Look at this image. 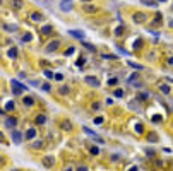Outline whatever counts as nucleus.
Wrapping results in <instances>:
<instances>
[{
    "label": "nucleus",
    "mask_w": 173,
    "mask_h": 171,
    "mask_svg": "<svg viewBox=\"0 0 173 171\" xmlns=\"http://www.w3.org/2000/svg\"><path fill=\"white\" fill-rule=\"evenodd\" d=\"M147 139H149V142H152V144H154V142H158V140H159V137H158L156 132H149V134H147Z\"/></svg>",
    "instance_id": "nucleus-25"
},
{
    "label": "nucleus",
    "mask_w": 173,
    "mask_h": 171,
    "mask_svg": "<svg viewBox=\"0 0 173 171\" xmlns=\"http://www.w3.org/2000/svg\"><path fill=\"white\" fill-rule=\"evenodd\" d=\"M123 94H125L123 89H115V91H113V96L115 98H123Z\"/></svg>",
    "instance_id": "nucleus-36"
},
{
    "label": "nucleus",
    "mask_w": 173,
    "mask_h": 171,
    "mask_svg": "<svg viewBox=\"0 0 173 171\" xmlns=\"http://www.w3.org/2000/svg\"><path fill=\"white\" fill-rule=\"evenodd\" d=\"M147 19H149V16H147L146 12H141V11H137V12H132V21L136 22V24H146Z\"/></svg>",
    "instance_id": "nucleus-3"
},
{
    "label": "nucleus",
    "mask_w": 173,
    "mask_h": 171,
    "mask_svg": "<svg viewBox=\"0 0 173 171\" xmlns=\"http://www.w3.org/2000/svg\"><path fill=\"white\" fill-rule=\"evenodd\" d=\"M89 154L91 156H100V149H98L96 145H91V147H89Z\"/></svg>",
    "instance_id": "nucleus-32"
},
{
    "label": "nucleus",
    "mask_w": 173,
    "mask_h": 171,
    "mask_svg": "<svg viewBox=\"0 0 173 171\" xmlns=\"http://www.w3.org/2000/svg\"><path fill=\"white\" fill-rule=\"evenodd\" d=\"M165 2H168V0H158V4H165Z\"/></svg>",
    "instance_id": "nucleus-52"
},
{
    "label": "nucleus",
    "mask_w": 173,
    "mask_h": 171,
    "mask_svg": "<svg viewBox=\"0 0 173 171\" xmlns=\"http://www.w3.org/2000/svg\"><path fill=\"white\" fill-rule=\"evenodd\" d=\"M75 171H89V166H88V164H79Z\"/></svg>",
    "instance_id": "nucleus-40"
},
{
    "label": "nucleus",
    "mask_w": 173,
    "mask_h": 171,
    "mask_svg": "<svg viewBox=\"0 0 173 171\" xmlns=\"http://www.w3.org/2000/svg\"><path fill=\"white\" fill-rule=\"evenodd\" d=\"M63 171H72V168H70V166H67V168H65Z\"/></svg>",
    "instance_id": "nucleus-51"
},
{
    "label": "nucleus",
    "mask_w": 173,
    "mask_h": 171,
    "mask_svg": "<svg viewBox=\"0 0 173 171\" xmlns=\"http://www.w3.org/2000/svg\"><path fill=\"white\" fill-rule=\"evenodd\" d=\"M154 57H156L154 51H149V53H147V60H154Z\"/></svg>",
    "instance_id": "nucleus-44"
},
{
    "label": "nucleus",
    "mask_w": 173,
    "mask_h": 171,
    "mask_svg": "<svg viewBox=\"0 0 173 171\" xmlns=\"http://www.w3.org/2000/svg\"><path fill=\"white\" fill-rule=\"evenodd\" d=\"M60 128H62L63 132H72L74 130V125L70 120H67V118H63L62 122H60Z\"/></svg>",
    "instance_id": "nucleus-11"
},
{
    "label": "nucleus",
    "mask_w": 173,
    "mask_h": 171,
    "mask_svg": "<svg viewBox=\"0 0 173 171\" xmlns=\"http://www.w3.org/2000/svg\"><path fill=\"white\" fill-rule=\"evenodd\" d=\"M60 46H62V41H60V39H52V41L45 46V51H46V53H53V51H58Z\"/></svg>",
    "instance_id": "nucleus-5"
},
{
    "label": "nucleus",
    "mask_w": 173,
    "mask_h": 171,
    "mask_svg": "<svg viewBox=\"0 0 173 171\" xmlns=\"http://www.w3.org/2000/svg\"><path fill=\"white\" fill-rule=\"evenodd\" d=\"M137 48H142V39L141 38H137L136 41H134V50H137Z\"/></svg>",
    "instance_id": "nucleus-37"
},
{
    "label": "nucleus",
    "mask_w": 173,
    "mask_h": 171,
    "mask_svg": "<svg viewBox=\"0 0 173 171\" xmlns=\"http://www.w3.org/2000/svg\"><path fill=\"white\" fill-rule=\"evenodd\" d=\"M55 80L62 82V80H63V75H62V74H55Z\"/></svg>",
    "instance_id": "nucleus-45"
},
{
    "label": "nucleus",
    "mask_w": 173,
    "mask_h": 171,
    "mask_svg": "<svg viewBox=\"0 0 173 171\" xmlns=\"http://www.w3.org/2000/svg\"><path fill=\"white\" fill-rule=\"evenodd\" d=\"M95 123H96V125H100V123H103V117H98V118H95Z\"/></svg>",
    "instance_id": "nucleus-49"
},
{
    "label": "nucleus",
    "mask_w": 173,
    "mask_h": 171,
    "mask_svg": "<svg viewBox=\"0 0 173 171\" xmlns=\"http://www.w3.org/2000/svg\"><path fill=\"white\" fill-rule=\"evenodd\" d=\"M41 164L45 166V168H48V169H53L55 164H57V159H55V156L46 154V156H43L41 157Z\"/></svg>",
    "instance_id": "nucleus-4"
},
{
    "label": "nucleus",
    "mask_w": 173,
    "mask_h": 171,
    "mask_svg": "<svg viewBox=\"0 0 173 171\" xmlns=\"http://www.w3.org/2000/svg\"><path fill=\"white\" fill-rule=\"evenodd\" d=\"M52 33H53V26H52V24H41V27H40V34L48 36V34H52Z\"/></svg>",
    "instance_id": "nucleus-13"
},
{
    "label": "nucleus",
    "mask_w": 173,
    "mask_h": 171,
    "mask_svg": "<svg viewBox=\"0 0 173 171\" xmlns=\"http://www.w3.org/2000/svg\"><path fill=\"white\" fill-rule=\"evenodd\" d=\"M74 51H75V50H74V46H69V48L63 51V55H65V57H69V55H72Z\"/></svg>",
    "instance_id": "nucleus-41"
},
{
    "label": "nucleus",
    "mask_w": 173,
    "mask_h": 171,
    "mask_svg": "<svg viewBox=\"0 0 173 171\" xmlns=\"http://www.w3.org/2000/svg\"><path fill=\"white\" fill-rule=\"evenodd\" d=\"M69 34H70V36H74V38H77V39H81V41L84 39V33H79L77 29H74V31H69Z\"/></svg>",
    "instance_id": "nucleus-24"
},
{
    "label": "nucleus",
    "mask_w": 173,
    "mask_h": 171,
    "mask_svg": "<svg viewBox=\"0 0 173 171\" xmlns=\"http://www.w3.org/2000/svg\"><path fill=\"white\" fill-rule=\"evenodd\" d=\"M158 89H159L163 94H170V92H171V87H170L166 82H161V84H158Z\"/></svg>",
    "instance_id": "nucleus-20"
},
{
    "label": "nucleus",
    "mask_w": 173,
    "mask_h": 171,
    "mask_svg": "<svg viewBox=\"0 0 173 171\" xmlns=\"http://www.w3.org/2000/svg\"><path fill=\"white\" fill-rule=\"evenodd\" d=\"M101 58H103V60H117L118 57L113 55V53H101Z\"/></svg>",
    "instance_id": "nucleus-26"
},
{
    "label": "nucleus",
    "mask_w": 173,
    "mask_h": 171,
    "mask_svg": "<svg viewBox=\"0 0 173 171\" xmlns=\"http://www.w3.org/2000/svg\"><path fill=\"white\" fill-rule=\"evenodd\" d=\"M43 145H45L43 139H34V140H31V149H34V151L43 149Z\"/></svg>",
    "instance_id": "nucleus-17"
},
{
    "label": "nucleus",
    "mask_w": 173,
    "mask_h": 171,
    "mask_svg": "<svg viewBox=\"0 0 173 171\" xmlns=\"http://www.w3.org/2000/svg\"><path fill=\"white\" fill-rule=\"evenodd\" d=\"M12 142H14V144H21L22 142V134L19 130H14V132H12Z\"/></svg>",
    "instance_id": "nucleus-18"
},
{
    "label": "nucleus",
    "mask_w": 173,
    "mask_h": 171,
    "mask_svg": "<svg viewBox=\"0 0 173 171\" xmlns=\"http://www.w3.org/2000/svg\"><path fill=\"white\" fill-rule=\"evenodd\" d=\"M127 64L130 65L132 69H136V70H144V65H139V64H136V62H130V60H129Z\"/></svg>",
    "instance_id": "nucleus-29"
},
{
    "label": "nucleus",
    "mask_w": 173,
    "mask_h": 171,
    "mask_svg": "<svg viewBox=\"0 0 173 171\" xmlns=\"http://www.w3.org/2000/svg\"><path fill=\"white\" fill-rule=\"evenodd\" d=\"M82 45H84V46H86L88 50H89V51H96V48H93V46H91L89 43H82Z\"/></svg>",
    "instance_id": "nucleus-43"
},
{
    "label": "nucleus",
    "mask_w": 173,
    "mask_h": 171,
    "mask_svg": "<svg viewBox=\"0 0 173 171\" xmlns=\"http://www.w3.org/2000/svg\"><path fill=\"white\" fill-rule=\"evenodd\" d=\"M11 86H12L11 89H12V94H14V96H21L22 92H26V91H27V86L21 84L19 80H12Z\"/></svg>",
    "instance_id": "nucleus-1"
},
{
    "label": "nucleus",
    "mask_w": 173,
    "mask_h": 171,
    "mask_svg": "<svg viewBox=\"0 0 173 171\" xmlns=\"http://www.w3.org/2000/svg\"><path fill=\"white\" fill-rule=\"evenodd\" d=\"M34 98L33 96H24L22 98V104H24V106H27V108H31V106H34Z\"/></svg>",
    "instance_id": "nucleus-19"
},
{
    "label": "nucleus",
    "mask_w": 173,
    "mask_h": 171,
    "mask_svg": "<svg viewBox=\"0 0 173 171\" xmlns=\"http://www.w3.org/2000/svg\"><path fill=\"white\" fill-rule=\"evenodd\" d=\"M31 39H33L31 33H24V34H22V41H24V43H29Z\"/></svg>",
    "instance_id": "nucleus-34"
},
{
    "label": "nucleus",
    "mask_w": 173,
    "mask_h": 171,
    "mask_svg": "<svg viewBox=\"0 0 173 171\" xmlns=\"http://www.w3.org/2000/svg\"><path fill=\"white\" fill-rule=\"evenodd\" d=\"M147 98H149L147 94H139V96H137V99H139V101H146Z\"/></svg>",
    "instance_id": "nucleus-42"
},
{
    "label": "nucleus",
    "mask_w": 173,
    "mask_h": 171,
    "mask_svg": "<svg viewBox=\"0 0 173 171\" xmlns=\"http://www.w3.org/2000/svg\"><path fill=\"white\" fill-rule=\"evenodd\" d=\"M24 137H26V140H34V139H38V128H36V127H29V128L26 130Z\"/></svg>",
    "instance_id": "nucleus-8"
},
{
    "label": "nucleus",
    "mask_w": 173,
    "mask_h": 171,
    "mask_svg": "<svg viewBox=\"0 0 173 171\" xmlns=\"http://www.w3.org/2000/svg\"><path fill=\"white\" fill-rule=\"evenodd\" d=\"M156 168H158V169H161V168H163V161H161V159L156 161Z\"/></svg>",
    "instance_id": "nucleus-48"
},
{
    "label": "nucleus",
    "mask_w": 173,
    "mask_h": 171,
    "mask_svg": "<svg viewBox=\"0 0 173 171\" xmlns=\"http://www.w3.org/2000/svg\"><path fill=\"white\" fill-rule=\"evenodd\" d=\"M58 92H60L62 96H69V94H70V87H69L67 84H60L58 86Z\"/></svg>",
    "instance_id": "nucleus-21"
},
{
    "label": "nucleus",
    "mask_w": 173,
    "mask_h": 171,
    "mask_svg": "<svg viewBox=\"0 0 173 171\" xmlns=\"http://www.w3.org/2000/svg\"><path fill=\"white\" fill-rule=\"evenodd\" d=\"M81 9L84 14H96L100 11V7H96L95 4H81Z\"/></svg>",
    "instance_id": "nucleus-7"
},
{
    "label": "nucleus",
    "mask_w": 173,
    "mask_h": 171,
    "mask_svg": "<svg viewBox=\"0 0 173 171\" xmlns=\"http://www.w3.org/2000/svg\"><path fill=\"white\" fill-rule=\"evenodd\" d=\"M91 110H93V111H100V110H101V103L100 101L91 103Z\"/></svg>",
    "instance_id": "nucleus-31"
},
{
    "label": "nucleus",
    "mask_w": 173,
    "mask_h": 171,
    "mask_svg": "<svg viewBox=\"0 0 173 171\" xmlns=\"http://www.w3.org/2000/svg\"><path fill=\"white\" fill-rule=\"evenodd\" d=\"M11 7L12 9H16V11H21L24 4H22V0H11Z\"/></svg>",
    "instance_id": "nucleus-23"
},
{
    "label": "nucleus",
    "mask_w": 173,
    "mask_h": 171,
    "mask_svg": "<svg viewBox=\"0 0 173 171\" xmlns=\"http://www.w3.org/2000/svg\"><path fill=\"white\" fill-rule=\"evenodd\" d=\"M62 2H70V0H62Z\"/></svg>",
    "instance_id": "nucleus-53"
},
{
    "label": "nucleus",
    "mask_w": 173,
    "mask_h": 171,
    "mask_svg": "<svg viewBox=\"0 0 173 171\" xmlns=\"http://www.w3.org/2000/svg\"><path fill=\"white\" fill-rule=\"evenodd\" d=\"M141 2L147 7H156L158 5V0H141Z\"/></svg>",
    "instance_id": "nucleus-27"
},
{
    "label": "nucleus",
    "mask_w": 173,
    "mask_h": 171,
    "mask_svg": "<svg viewBox=\"0 0 173 171\" xmlns=\"http://www.w3.org/2000/svg\"><path fill=\"white\" fill-rule=\"evenodd\" d=\"M84 64H86V57H81V60L77 62V65L81 67V65H84Z\"/></svg>",
    "instance_id": "nucleus-47"
},
{
    "label": "nucleus",
    "mask_w": 173,
    "mask_h": 171,
    "mask_svg": "<svg viewBox=\"0 0 173 171\" xmlns=\"http://www.w3.org/2000/svg\"><path fill=\"white\" fill-rule=\"evenodd\" d=\"M118 82H120V80L117 79V77H111V79H108V86H111V87H113V86H117Z\"/></svg>",
    "instance_id": "nucleus-38"
},
{
    "label": "nucleus",
    "mask_w": 173,
    "mask_h": 171,
    "mask_svg": "<svg viewBox=\"0 0 173 171\" xmlns=\"http://www.w3.org/2000/svg\"><path fill=\"white\" fill-rule=\"evenodd\" d=\"M29 21L34 22V24H45L46 17H45V14L40 12V11H31L29 12Z\"/></svg>",
    "instance_id": "nucleus-2"
},
{
    "label": "nucleus",
    "mask_w": 173,
    "mask_h": 171,
    "mask_svg": "<svg viewBox=\"0 0 173 171\" xmlns=\"http://www.w3.org/2000/svg\"><path fill=\"white\" fill-rule=\"evenodd\" d=\"M40 87H41L43 91H46V92H50V91H52V86L48 84V82H41V86H40Z\"/></svg>",
    "instance_id": "nucleus-35"
},
{
    "label": "nucleus",
    "mask_w": 173,
    "mask_h": 171,
    "mask_svg": "<svg viewBox=\"0 0 173 171\" xmlns=\"http://www.w3.org/2000/svg\"><path fill=\"white\" fill-rule=\"evenodd\" d=\"M60 9H62L63 12H70L72 11V5H70V4L67 5V2H62V4H60Z\"/></svg>",
    "instance_id": "nucleus-28"
},
{
    "label": "nucleus",
    "mask_w": 173,
    "mask_h": 171,
    "mask_svg": "<svg viewBox=\"0 0 173 171\" xmlns=\"http://www.w3.org/2000/svg\"><path fill=\"white\" fill-rule=\"evenodd\" d=\"M165 64H166V67H170V69H173V57H168V58L165 60Z\"/></svg>",
    "instance_id": "nucleus-39"
},
{
    "label": "nucleus",
    "mask_w": 173,
    "mask_h": 171,
    "mask_svg": "<svg viewBox=\"0 0 173 171\" xmlns=\"http://www.w3.org/2000/svg\"><path fill=\"white\" fill-rule=\"evenodd\" d=\"M4 125H5L7 128H14L17 125V117H14V115H7L5 120H4Z\"/></svg>",
    "instance_id": "nucleus-9"
},
{
    "label": "nucleus",
    "mask_w": 173,
    "mask_h": 171,
    "mask_svg": "<svg viewBox=\"0 0 173 171\" xmlns=\"http://www.w3.org/2000/svg\"><path fill=\"white\" fill-rule=\"evenodd\" d=\"M106 104H108V106H111V104H113V103H115V101H113V98H106Z\"/></svg>",
    "instance_id": "nucleus-46"
},
{
    "label": "nucleus",
    "mask_w": 173,
    "mask_h": 171,
    "mask_svg": "<svg viewBox=\"0 0 173 171\" xmlns=\"http://www.w3.org/2000/svg\"><path fill=\"white\" fill-rule=\"evenodd\" d=\"M81 2H82V4H91L93 0H81Z\"/></svg>",
    "instance_id": "nucleus-50"
},
{
    "label": "nucleus",
    "mask_w": 173,
    "mask_h": 171,
    "mask_svg": "<svg viewBox=\"0 0 173 171\" xmlns=\"http://www.w3.org/2000/svg\"><path fill=\"white\" fill-rule=\"evenodd\" d=\"M132 130H134V134L142 135V134H144V125H142L141 122H134V127H132Z\"/></svg>",
    "instance_id": "nucleus-16"
},
{
    "label": "nucleus",
    "mask_w": 173,
    "mask_h": 171,
    "mask_svg": "<svg viewBox=\"0 0 173 171\" xmlns=\"http://www.w3.org/2000/svg\"><path fill=\"white\" fill-rule=\"evenodd\" d=\"M5 58H9V60H16V58H17V48H14V46L7 48V51H5Z\"/></svg>",
    "instance_id": "nucleus-14"
},
{
    "label": "nucleus",
    "mask_w": 173,
    "mask_h": 171,
    "mask_svg": "<svg viewBox=\"0 0 173 171\" xmlns=\"http://www.w3.org/2000/svg\"><path fill=\"white\" fill-rule=\"evenodd\" d=\"M2 29L7 31V33H16L17 26H16V24H7V22H4V24H2Z\"/></svg>",
    "instance_id": "nucleus-22"
},
{
    "label": "nucleus",
    "mask_w": 173,
    "mask_h": 171,
    "mask_svg": "<svg viewBox=\"0 0 173 171\" xmlns=\"http://www.w3.org/2000/svg\"><path fill=\"white\" fill-rule=\"evenodd\" d=\"M45 123H46V115H45V113H38L36 117H34V125H36V127H41Z\"/></svg>",
    "instance_id": "nucleus-12"
},
{
    "label": "nucleus",
    "mask_w": 173,
    "mask_h": 171,
    "mask_svg": "<svg viewBox=\"0 0 173 171\" xmlns=\"http://www.w3.org/2000/svg\"><path fill=\"white\" fill-rule=\"evenodd\" d=\"M14 108H16V104H14L12 101H9V103L5 104V108H4V113H9V111H12Z\"/></svg>",
    "instance_id": "nucleus-30"
},
{
    "label": "nucleus",
    "mask_w": 173,
    "mask_h": 171,
    "mask_svg": "<svg viewBox=\"0 0 173 171\" xmlns=\"http://www.w3.org/2000/svg\"><path fill=\"white\" fill-rule=\"evenodd\" d=\"M127 34V26L125 24H118V26L115 27V33H113V36L115 38H122Z\"/></svg>",
    "instance_id": "nucleus-10"
},
{
    "label": "nucleus",
    "mask_w": 173,
    "mask_h": 171,
    "mask_svg": "<svg viewBox=\"0 0 173 171\" xmlns=\"http://www.w3.org/2000/svg\"><path fill=\"white\" fill-rule=\"evenodd\" d=\"M43 75H45L46 79H55V74H52V70H48V69L43 70Z\"/></svg>",
    "instance_id": "nucleus-33"
},
{
    "label": "nucleus",
    "mask_w": 173,
    "mask_h": 171,
    "mask_svg": "<svg viewBox=\"0 0 173 171\" xmlns=\"http://www.w3.org/2000/svg\"><path fill=\"white\" fill-rule=\"evenodd\" d=\"M82 130H84V132H86V134H89L91 137H93V139L96 140V142H100V144H103V142H105V140L101 139L100 135H96L95 132H93V130H91V128H88V127H82Z\"/></svg>",
    "instance_id": "nucleus-15"
},
{
    "label": "nucleus",
    "mask_w": 173,
    "mask_h": 171,
    "mask_svg": "<svg viewBox=\"0 0 173 171\" xmlns=\"http://www.w3.org/2000/svg\"><path fill=\"white\" fill-rule=\"evenodd\" d=\"M84 84H88L89 87H100V79L96 75H84Z\"/></svg>",
    "instance_id": "nucleus-6"
}]
</instances>
